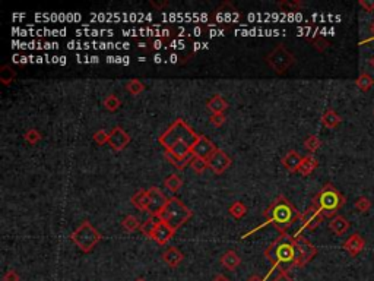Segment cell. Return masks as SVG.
I'll list each match as a JSON object with an SVG mask.
<instances>
[{"instance_id":"6da1fadb","label":"cell","mask_w":374,"mask_h":281,"mask_svg":"<svg viewBox=\"0 0 374 281\" xmlns=\"http://www.w3.org/2000/svg\"><path fill=\"white\" fill-rule=\"evenodd\" d=\"M200 135L192 129L183 119H177L170 125V128L160 136V144L165 151L171 152L179 158H190L192 149Z\"/></svg>"},{"instance_id":"7a4b0ae2","label":"cell","mask_w":374,"mask_h":281,"mask_svg":"<svg viewBox=\"0 0 374 281\" xmlns=\"http://www.w3.org/2000/svg\"><path fill=\"white\" fill-rule=\"evenodd\" d=\"M265 258L279 271H290V268L295 266L297 262V249L293 236L281 233V236L265 249Z\"/></svg>"},{"instance_id":"3957f363","label":"cell","mask_w":374,"mask_h":281,"mask_svg":"<svg viewBox=\"0 0 374 281\" xmlns=\"http://www.w3.org/2000/svg\"><path fill=\"white\" fill-rule=\"evenodd\" d=\"M266 223L265 224H274L281 233H285L294 223L301 220V215L293 204L285 198V197H278L263 213Z\"/></svg>"},{"instance_id":"277c9868","label":"cell","mask_w":374,"mask_h":281,"mask_svg":"<svg viewBox=\"0 0 374 281\" xmlns=\"http://www.w3.org/2000/svg\"><path fill=\"white\" fill-rule=\"evenodd\" d=\"M157 218L161 223H165L173 230H177L184 223H187L192 218V211L179 198L171 197V198H168L165 207L157 214Z\"/></svg>"},{"instance_id":"5b68a950","label":"cell","mask_w":374,"mask_h":281,"mask_svg":"<svg viewBox=\"0 0 374 281\" xmlns=\"http://www.w3.org/2000/svg\"><path fill=\"white\" fill-rule=\"evenodd\" d=\"M313 204H316L320 208L322 214L325 217H333L346 204V198L333 184L326 183L320 189V192L314 197Z\"/></svg>"},{"instance_id":"8992f818","label":"cell","mask_w":374,"mask_h":281,"mask_svg":"<svg viewBox=\"0 0 374 281\" xmlns=\"http://www.w3.org/2000/svg\"><path fill=\"white\" fill-rule=\"evenodd\" d=\"M101 233L89 223V221H83L79 224L75 232L70 234V240L82 250L83 253H89L92 249L98 245V242L101 240Z\"/></svg>"},{"instance_id":"52a82bcc","label":"cell","mask_w":374,"mask_h":281,"mask_svg":"<svg viewBox=\"0 0 374 281\" xmlns=\"http://www.w3.org/2000/svg\"><path fill=\"white\" fill-rule=\"evenodd\" d=\"M266 62L269 63V66L272 67L277 73H284V72H287L290 67L293 66L295 59L282 44H278L277 47L268 54Z\"/></svg>"},{"instance_id":"ba28073f","label":"cell","mask_w":374,"mask_h":281,"mask_svg":"<svg viewBox=\"0 0 374 281\" xmlns=\"http://www.w3.org/2000/svg\"><path fill=\"white\" fill-rule=\"evenodd\" d=\"M294 240H295V249H297V262H295V266L297 268L306 266L317 255V248L310 242L309 239H306L301 234H295L294 236Z\"/></svg>"},{"instance_id":"9c48e42d","label":"cell","mask_w":374,"mask_h":281,"mask_svg":"<svg viewBox=\"0 0 374 281\" xmlns=\"http://www.w3.org/2000/svg\"><path fill=\"white\" fill-rule=\"evenodd\" d=\"M323 218H325V215L322 214L320 208H319L316 204H311L309 208L306 210V213L301 215V223H303V226H301V229L297 232V234H300L304 229H307V230H316V229L322 224Z\"/></svg>"},{"instance_id":"30bf717a","label":"cell","mask_w":374,"mask_h":281,"mask_svg":"<svg viewBox=\"0 0 374 281\" xmlns=\"http://www.w3.org/2000/svg\"><path fill=\"white\" fill-rule=\"evenodd\" d=\"M147 194H148L147 213L148 214L152 215V217H157V214H158V213L163 210L164 207H165V204H167L168 198L164 195L163 191H161L160 188H157V186H152V188L147 189Z\"/></svg>"},{"instance_id":"8fae6325","label":"cell","mask_w":374,"mask_h":281,"mask_svg":"<svg viewBox=\"0 0 374 281\" xmlns=\"http://www.w3.org/2000/svg\"><path fill=\"white\" fill-rule=\"evenodd\" d=\"M216 147L212 142L211 139L205 135H200V138L197 139V142L195 144V147L192 149V155L193 157H199L203 158L205 161H209L212 158V155L216 152Z\"/></svg>"},{"instance_id":"7c38bea8","label":"cell","mask_w":374,"mask_h":281,"mask_svg":"<svg viewBox=\"0 0 374 281\" xmlns=\"http://www.w3.org/2000/svg\"><path fill=\"white\" fill-rule=\"evenodd\" d=\"M129 142H131V135L120 126L113 128V131L108 133V145L117 152L123 151L129 145Z\"/></svg>"},{"instance_id":"4fadbf2b","label":"cell","mask_w":374,"mask_h":281,"mask_svg":"<svg viewBox=\"0 0 374 281\" xmlns=\"http://www.w3.org/2000/svg\"><path fill=\"white\" fill-rule=\"evenodd\" d=\"M231 165V158L228 157V154L222 149H216V152L212 155V158L208 161V167L211 168L215 174H222L224 171H227Z\"/></svg>"},{"instance_id":"5bb4252c","label":"cell","mask_w":374,"mask_h":281,"mask_svg":"<svg viewBox=\"0 0 374 281\" xmlns=\"http://www.w3.org/2000/svg\"><path fill=\"white\" fill-rule=\"evenodd\" d=\"M342 248H343L345 252L349 253V256L355 258L358 253H361V252L364 250V248H365V240H364V237H362L361 234L354 233V234H351V236L342 243Z\"/></svg>"},{"instance_id":"9a60e30c","label":"cell","mask_w":374,"mask_h":281,"mask_svg":"<svg viewBox=\"0 0 374 281\" xmlns=\"http://www.w3.org/2000/svg\"><path fill=\"white\" fill-rule=\"evenodd\" d=\"M301 160H303V157L297 152V151H288L284 157H282V160H281V164L284 165V168L285 170H288L290 173H298V167L301 164Z\"/></svg>"},{"instance_id":"2e32d148","label":"cell","mask_w":374,"mask_h":281,"mask_svg":"<svg viewBox=\"0 0 374 281\" xmlns=\"http://www.w3.org/2000/svg\"><path fill=\"white\" fill-rule=\"evenodd\" d=\"M174 233L176 230H173L171 227H168L165 223H158V226H157V230L154 233V237H152V240H155L157 243H160V245H165V243H168V240L174 236Z\"/></svg>"},{"instance_id":"e0dca14e","label":"cell","mask_w":374,"mask_h":281,"mask_svg":"<svg viewBox=\"0 0 374 281\" xmlns=\"http://www.w3.org/2000/svg\"><path fill=\"white\" fill-rule=\"evenodd\" d=\"M183 259H184V255L180 252L179 249L174 248V246L168 248L163 253V261L165 262V264L168 265L170 268H176V266H179V265L183 262Z\"/></svg>"},{"instance_id":"ac0fdd59","label":"cell","mask_w":374,"mask_h":281,"mask_svg":"<svg viewBox=\"0 0 374 281\" xmlns=\"http://www.w3.org/2000/svg\"><path fill=\"white\" fill-rule=\"evenodd\" d=\"M349 226H351L349 221L343 215H335L329 223V229L336 236H343L345 233L349 230Z\"/></svg>"},{"instance_id":"d6986e66","label":"cell","mask_w":374,"mask_h":281,"mask_svg":"<svg viewBox=\"0 0 374 281\" xmlns=\"http://www.w3.org/2000/svg\"><path fill=\"white\" fill-rule=\"evenodd\" d=\"M241 264V258L238 256V253L235 250H227L222 256H221V265L228 269V271H235Z\"/></svg>"},{"instance_id":"ffe728a7","label":"cell","mask_w":374,"mask_h":281,"mask_svg":"<svg viewBox=\"0 0 374 281\" xmlns=\"http://www.w3.org/2000/svg\"><path fill=\"white\" fill-rule=\"evenodd\" d=\"M317 165H319L317 158H316V157H313L311 154H309V155L303 157L301 164H300V167H298V173H300L301 176H310V174H311V173L317 168Z\"/></svg>"},{"instance_id":"44dd1931","label":"cell","mask_w":374,"mask_h":281,"mask_svg":"<svg viewBox=\"0 0 374 281\" xmlns=\"http://www.w3.org/2000/svg\"><path fill=\"white\" fill-rule=\"evenodd\" d=\"M342 117L333 110V109H327L323 116H322V125L327 128V129H335L341 125Z\"/></svg>"},{"instance_id":"7402d4cb","label":"cell","mask_w":374,"mask_h":281,"mask_svg":"<svg viewBox=\"0 0 374 281\" xmlns=\"http://www.w3.org/2000/svg\"><path fill=\"white\" fill-rule=\"evenodd\" d=\"M228 107V101L221 94H215L209 101H208V109L212 112V115L215 113H224L227 110Z\"/></svg>"},{"instance_id":"603a6c76","label":"cell","mask_w":374,"mask_h":281,"mask_svg":"<svg viewBox=\"0 0 374 281\" xmlns=\"http://www.w3.org/2000/svg\"><path fill=\"white\" fill-rule=\"evenodd\" d=\"M158 223H160V220H158L157 217H149L148 220H145V221L142 223V226H141V232H142V234H144L145 237H148V239H151V240H152L154 233H155V230H157Z\"/></svg>"},{"instance_id":"cb8c5ba5","label":"cell","mask_w":374,"mask_h":281,"mask_svg":"<svg viewBox=\"0 0 374 281\" xmlns=\"http://www.w3.org/2000/svg\"><path fill=\"white\" fill-rule=\"evenodd\" d=\"M164 157H165V160H167L170 164L174 165L177 170H183V168H186L187 164L190 165L192 160H193V157H190V158H179V157L173 155V154H171V152H168V151H165V152H164Z\"/></svg>"},{"instance_id":"d4e9b609","label":"cell","mask_w":374,"mask_h":281,"mask_svg":"<svg viewBox=\"0 0 374 281\" xmlns=\"http://www.w3.org/2000/svg\"><path fill=\"white\" fill-rule=\"evenodd\" d=\"M132 204L138 208V210H141V211H145L147 213V208H148V194L147 191H138L133 197H132Z\"/></svg>"},{"instance_id":"484cf974","label":"cell","mask_w":374,"mask_h":281,"mask_svg":"<svg viewBox=\"0 0 374 281\" xmlns=\"http://www.w3.org/2000/svg\"><path fill=\"white\" fill-rule=\"evenodd\" d=\"M355 85H357L361 91H370V89L374 86V78L370 75V73L362 72V73H361V75L357 78Z\"/></svg>"},{"instance_id":"4316f807","label":"cell","mask_w":374,"mask_h":281,"mask_svg":"<svg viewBox=\"0 0 374 281\" xmlns=\"http://www.w3.org/2000/svg\"><path fill=\"white\" fill-rule=\"evenodd\" d=\"M165 188L171 192V194H177L180 191V188L183 186V180H181V177L177 176V174H170L167 179H165Z\"/></svg>"},{"instance_id":"83f0119b","label":"cell","mask_w":374,"mask_h":281,"mask_svg":"<svg viewBox=\"0 0 374 281\" xmlns=\"http://www.w3.org/2000/svg\"><path fill=\"white\" fill-rule=\"evenodd\" d=\"M121 226L128 230V232H136L138 229H141V221L138 220V217L135 215H126L121 221Z\"/></svg>"},{"instance_id":"f1b7e54d","label":"cell","mask_w":374,"mask_h":281,"mask_svg":"<svg viewBox=\"0 0 374 281\" xmlns=\"http://www.w3.org/2000/svg\"><path fill=\"white\" fill-rule=\"evenodd\" d=\"M320 147H322V141L317 135H310L304 141V148L310 152H316Z\"/></svg>"},{"instance_id":"f546056e","label":"cell","mask_w":374,"mask_h":281,"mask_svg":"<svg viewBox=\"0 0 374 281\" xmlns=\"http://www.w3.org/2000/svg\"><path fill=\"white\" fill-rule=\"evenodd\" d=\"M247 213V207L244 205L241 201H237V202H234L231 207H229V214L232 215L234 218H237V220H240V218H243L244 215Z\"/></svg>"},{"instance_id":"4dcf8cb0","label":"cell","mask_w":374,"mask_h":281,"mask_svg":"<svg viewBox=\"0 0 374 281\" xmlns=\"http://www.w3.org/2000/svg\"><path fill=\"white\" fill-rule=\"evenodd\" d=\"M126 89L131 92L132 96H139L141 92H144V89H145V85L142 81H139V79H131L129 82L126 83Z\"/></svg>"},{"instance_id":"1f68e13d","label":"cell","mask_w":374,"mask_h":281,"mask_svg":"<svg viewBox=\"0 0 374 281\" xmlns=\"http://www.w3.org/2000/svg\"><path fill=\"white\" fill-rule=\"evenodd\" d=\"M15 70L14 69H11L9 65H5V66L2 67V70H0V81L5 83V85H8V83L12 82V79L15 78Z\"/></svg>"},{"instance_id":"d6a6232c","label":"cell","mask_w":374,"mask_h":281,"mask_svg":"<svg viewBox=\"0 0 374 281\" xmlns=\"http://www.w3.org/2000/svg\"><path fill=\"white\" fill-rule=\"evenodd\" d=\"M120 104H121V101H120V99L117 96H114V94H110L108 97H105V100H104V107L108 112H115L120 107Z\"/></svg>"},{"instance_id":"836d02e7","label":"cell","mask_w":374,"mask_h":281,"mask_svg":"<svg viewBox=\"0 0 374 281\" xmlns=\"http://www.w3.org/2000/svg\"><path fill=\"white\" fill-rule=\"evenodd\" d=\"M24 139H25L28 144L35 145V144H38V142L43 139V135L38 132L37 129H28L27 132L24 133Z\"/></svg>"},{"instance_id":"e575fe53","label":"cell","mask_w":374,"mask_h":281,"mask_svg":"<svg viewBox=\"0 0 374 281\" xmlns=\"http://www.w3.org/2000/svg\"><path fill=\"white\" fill-rule=\"evenodd\" d=\"M354 207L357 208L359 213H367L371 208V201L367 197H359V198L354 202Z\"/></svg>"},{"instance_id":"d590c367","label":"cell","mask_w":374,"mask_h":281,"mask_svg":"<svg viewBox=\"0 0 374 281\" xmlns=\"http://www.w3.org/2000/svg\"><path fill=\"white\" fill-rule=\"evenodd\" d=\"M190 167L195 170L197 174H202L208 168V161H205L203 158H199V157H193V160L190 163Z\"/></svg>"},{"instance_id":"8d00e7d4","label":"cell","mask_w":374,"mask_h":281,"mask_svg":"<svg viewBox=\"0 0 374 281\" xmlns=\"http://www.w3.org/2000/svg\"><path fill=\"white\" fill-rule=\"evenodd\" d=\"M92 139L95 141L97 145H104V144H108V133L105 132L104 129H99L97 132L94 133Z\"/></svg>"},{"instance_id":"74e56055","label":"cell","mask_w":374,"mask_h":281,"mask_svg":"<svg viewBox=\"0 0 374 281\" xmlns=\"http://www.w3.org/2000/svg\"><path fill=\"white\" fill-rule=\"evenodd\" d=\"M209 120H211V123L215 128H219V126H222L225 123L227 117H225L224 113H215V115H212Z\"/></svg>"},{"instance_id":"f35d334b","label":"cell","mask_w":374,"mask_h":281,"mask_svg":"<svg viewBox=\"0 0 374 281\" xmlns=\"http://www.w3.org/2000/svg\"><path fill=\"white\" fill-rule=\"evenodd\" d=\"M278 5L284 11H291V9L294 11V9H298V8L303 6V3H300V2H279Z\"/></svg>"},{"instance_id":"ab89813d","label":"cell","mask_w":374,"mask_h":281,"mask_svg":"<svg viewBox=\"0 0 374 281\" xmlns=\"http://www.w3.org/2000/svg\"><path fill=\"white\" fill-rule=\"evenodd\" d=\"M3 281H21V277H19V274L15 269H9V271L5 272Z\"/></svg>"},{"instance_id":"60d3db41","label":"cell","mask_w":374,"mask_h":281,"mask_svg":"<svg viewBox=\"0 0 374 281\" xmlns=\"http://www.w3.org/2000/svg\"><path fill=\"white\" fill-rule=\"evenodd\" d=\"M274 281H294V278L291 277L290 271L288 269H284V271H279L278 275L274 278Z\"/></svg>"},{"instance_id":"b9f144b4","label":"cell","mask_w":374,"mask_h":281,"mask_svg":"<svg viewBox=\"0 0 374 281\" xmlns=\"http://www.w3.org/2000/svg\"><path fill=\"white\" fill-rule=\"evenodd\" d=\"M313 44H314V47H316V50H319V51H323V50L329 46V43L326 41L325 38L323 37H317L314 41H313Z\"/></svg>"},{"instance_id":"7bdbcfd3","label":"cell","mask_w":374,"mask_h":281,"mask_svg":"<svg viewBox=\"0 0 374 281\" xmlns=\"http://www.w3.org/2000/svg\"><path fill=\"white\" fill-rule=\"evenodd\" d=\"M359 5H361L367 12L374 11V0H359Z\"/></svg>"},{"instance_id":"ee69618b","label":"cell","mask_w":374,"mask_h":281,"mask_svg":"<svg viewBox=\"0 0 374 281\" xmlns=\"http://www.w3.org/2000/svg\"><path fill=\"white\" fill-rule=\"evenodd\" d=\"M211 281H231L228 277H225V275H222V274H216L213 278H212Z\"/></svg>"},{"instance_id":"f6af8a7d","label":"cell","mask_w":374,"mask_h":281,"mask_svg":"<svg viewBox=\"0 0 374 281\" xmlns=\"http://www.w3.org/2000/svg\"><path fill=\"white\" fill-rule=\"evenodd\" d=\"M151 6H154V8H164V6H167V2H161V3H158V2L151 0Z\"/></svg>"},{"instance_id":"bcb514c9","label":"cell","mask_w":374,"mask_h":281,"mask_svg":"<svg viewBox=\"0 0 374 281\" xmlns=\"http://www.w3.org/2000/svg\"><path fill=\"white\" fill-rule=\"evenodd\" d=\"M247 281H265V278H262V277H259V275H252V277H250Z\"/></svg>"},{"instance_id":"7dc6e473","label":"cell","mask_w":374,"mask_h":281,"mask_svg":"<svg viewBox=\"0 0 374 281\" xmlns=\"http://www.w3.org/2000/svg\"><path fill=\"white\" fill-rule=\"evenodd\" d=\"M371 31H373V34H374V22H373V25H371ZM373 40H374V35H373V37H370V38H367V40H364V41H362L361 44H365V43H368V41H373Z\"/></svg>"},{"instance_id":"c3c4849f","label":"cell","mask_w":374,"mask_h":281,"mask_svg":"<svg viewBox=\"0 0 374 281\" xmlns=\"http://www.w3.org/2000/svg\"><path fill=\"white\" fill-rule=\"evenodd\" d=\"M370 65H371V66L374 67V56H373V57H371V59H370Z\"/></svg>"},{"instance_id":"681fc988","label":"cell","mask_w":374,"mask_h":281,"mask_svg":"<svg viewBox=\"0 0 374 281\" xmlns=\"http://www.w3.org/2000/svg\"><path fill=\"white\" fill-rule=\"evenodd\" d=\"M135 281H147L145 278H138V280H135Z\"/></svg>"},{"instance_id":"f907efd6","label":"cell","mask_w":374,"mask_h":281,"mask_svg":"<svg viewBox=\"0 0 374 281\" xmlns=\"http://www.w3.org/2000/svg\"><path fill=\"white\" fill-rule=\"evenodd\" d=\"M373 115H374V112H373Z\"/></svg>"}]
</instances>
